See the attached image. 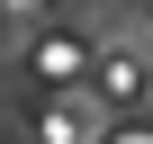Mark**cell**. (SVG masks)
I'll use <instances>...</instances> for the list:
<instances>
[{
	"instance_id": "cell-1",
	"label": "cell",
	"mask_w": 153,
	"mask_h": 144,
	"mask_svg": "<svg viewBox=\"0 0 153 144\" xmlns=\"http://www.w3.org/2000/svg\"><path fill=\"white\" fill-rule=\"evenodd\" d=\"M27 63H36V81H45V90H72V81L90 72V45L54 27V36H36V45H27Z\"/></svg>"
},
{
	"instance_id": "cell-2",
	"label": "cell",
	"mask_w": 153,
	"mask_h": 144,
	"mask_svg": "<svg viewBox=\"0 0 153 144\" xmlns=\"http://www.w3.org/2000/svg\"><path fill=\"white\" fill-rule=\"evenodd\" d=\"M36 135H45V144H90L99 126H90V108L72 99V90H54V99L36 108Z\"/></svg>"
},
{
	"instance_id": "cell-3",
	"label": "cell",
	"mask_w": 153,
	"mask_h": 144,
	"mask_svg": "<svg viewBox=\"0 0 153 144\" xmlns=\"http://www.w3.org/2000/svg\"><path fill=\"white\" fill-rule=\"evenodd\" d=\"M117 144H153V135H117Z\"/></svg>"
}]
</instances>
